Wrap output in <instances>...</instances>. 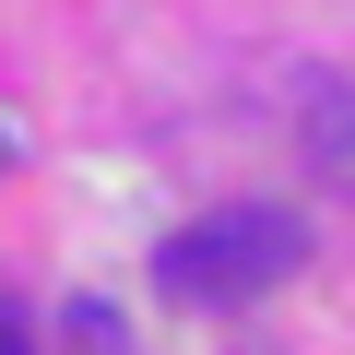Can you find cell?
<instances>
[{
  "label": "cell",
  "mask_w": 355,
  "mask_h": 355,
  "mask_svg": "<svg viewBox=\"0 0 355 355\" xmlns=\"http://www.w3.org/2000/svg\"><path fill=\"white\" fill-rule=\"evenodd\" d=\"M0 355H24V320H12V308H0Z\"/></svg>",
  "instance_id": "obj_3"
},
{
  "label": "cell",
  "mask_w": 355,
  "mask_h": 355,
  "mask_svg": "<svg viewBox=\"0 0 355 355\" xmlns=\"http://www.w3.org/2000/svg\"><path fill=\"white\" fill-rule=\"evenodd\" d=\"M0 154H12V119H0Z\"/></svg>",
  "instance_id": "obj_4"
},
{
  "label": "cell",
  "mask_w": 355,
  "mask_h": 355,
  "mask_svg": "<svg viewBox=\"0 0 355 355\" xmlns=\"http://www.w3.org/2000/svg\"><path fill=\"white\" fill-rule=\"evenodd\" d=\"M308 154H320V178H343L355 190V83H308Z\"/></svg>",
  "instance_id": "obj_2"
},
{
  "label": "cell",
  "mask_w": 355,
  "mask_h": 355,
  "mask_svg": "<svg viewBox=\"0 0 355 355\" xmlns=\"http://www.w3.org/2000/svg\"><path fill=\"white\" fill-rule=\"evenodd\" d=\"M296 261H308V225L272 214V202H237V214L178 225V237L154 249V284H166L178 308H249V296H272Z\"/></svg>",
  "instance_id": "obj_1"
}]
</instances>
